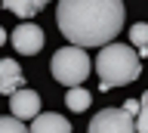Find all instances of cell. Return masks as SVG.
Wrapping results in <instances>:
<instances>
[{
  "label": "cell",
  "mask_w": 148,
  "mask_h": 133,
  "mask_svg": "<svg viewBox=\"0 0 148 133\" xmlns=\"http://www.w3.org/2000/svg\"><path fill=\"white\" fill-rule=\"evenodd\" d=\"M56 22L74 47H105L123 28V0H59Z\"/></svg>",
  "instance_id": "obj_1"
},
{
  "label": "cell",
  "mask_w": 148,
  "mask_h": 133,
  "mask_svg": "<svg viewBox=\"0 0 148 133\" xmlns=\"http://www.w3.org/2000/svg\"><path fill=\"white\" fill-rule=\"evenodd\" d=\"M96 71H99V90L105 93L111 87H123L136 81L142 74V56L139 50L127 43H105L96 56Z\"/></svg>",
  "instance_id": "obj_2"
},
{
  "label": "cell",
  "mask_w": 148,
  "mask_h": 133,
  "mask_svg": "<svg viewBox=\"0 0 148 133\" xmlns=\"http://www.w3.org/2000/svg\"><path fill=\"white\" fill-rule=\"evenodd\" d=\"M49 68H53V77L59 81V84H65V87H80L83 81L90 77L92 62H90V56L83 53V47H74V43H71V47H62L53 56Z\"/></svg>",
  "instance_id": "obj_3"
},
{
  "label": "cell",
  "mask_w": 148,
  "mask_h": 133,
  "mask_svg": "<svg viewBox=\"0 0 148 133\" xmlns=\"http://www.w3.org/2000/svg\"><path fill=\"white\" fill-rule=\"evenodd\" d=\"M90 133H139L127 108H105L90 121Z\"/></svg>",
  "instance_id": "obj_4"
},
{
  "label": "cell",
  "mask_w": 148,
  "mask_h": 133,
  "mask_svg": "<svg viewBox=\"0 0 148 133\" xmlns=\"http://www.w3.org/2000/svg\"><path fill=\"white\" fill-rule=\"evenodd\" d=\"M12 47L22 53V56H34L43 50V31L34 22H22L16 31H12Z\"/></svg>",
  "instance_id": "obj_5"
},
{
  "label": "cell",
  "mask_w": 148,
  "mask_h": 133,
  "mask_svg": "<svg viewBox=\"0 0 148 133\" xmlns=\"http://www.w3.org/2000/svg\"><path fill=\"white\" fill-rule=\"evenodd\" d=\"M9 112L16 114V118H37L40 114V93L31 90V87H22L18 93L9 96Z\"/></svg>",
  "instance_id": "obj_6"
},
{
  "label": "cell",
  "mask_w": 148,
  "mask_h": 133,
  "mask_svg": "<svg viewBox=\"0 0 148 133\" xmlns=\"http://www.w3.org/2000/svg\"><path fill=\"white\" fill-rule=\"evenodd\" d=\"M25 87V74H22V68H18V62H12V59H0V96H12L18 93Z\"/></svg>",
  "instance_id": "obj_7"
},
{
  "label": "cell",
  "mask_w": 148,
  "mask_h": 133,
  "mask_svg": "<svg viewBox=\"0 0 148 133\" xmlns=\"http://www.w3.org/2000/svg\"><path fill=\"white\" fill-rule=\"evenodd\" d=\"M31 133H71V124L56 112H40L31 121Z\"/></svg>",
  "instance_id": "obj_8"
},
{
  "label": "cell",
  "mask_w": 148,
  "mask_h": 133,
  "mask_svg": "<svg viewBox=\"0 0 148 133\" xmlns=\"http://www.w3.org/2000/svg\"><path fill=\"white\" fill-rule=\"evenodd\" d=\"M65 102H68L71 112H83V108H90L92 93H90V90H83V87H71V90L65 93Z\"/></svg>",
  "instance_id": "obj_9"
},
{
  "label": "cell",
  "mask_w": 148,
  "mask_h": 133,
  "mask_svg": "<svg viewBox=\"0 0 148 133\" xmlns=\"http://www.w3.org/2000/svg\"><path fill=\"white\" fill-rule=\"evenodd\" d=\"M3 6H6L9 12H16L18 19H34L37 16V6L31 0H3Z\"/></svg>",
  "instance_id": "obj_10"
},
{
  "label": "cell",
  "mask_w": 148,
  "mask_h": 133,
  "mask_svg": "<svg viewBox=\"0 0 148 133\" xmlns=\"http://www.w3.org/2000/svg\"><path fill=\"white\" fill-rule=\"evenodd\" d=\"M0 133H31L25 127V124H22V118H16V114H3V118H0Z\"/></svg>",
  "instance_id": "obj_11"
},
{
  "label": "cell",
  "mask_w": 148,
  "mask_h": 133,
  "mask_svg": "<svg viewBox=\"0 0 148 133\" xmlns=\"http://www.w3.org/2000/svg\"><path fill=\"white\" fill-rule=\"evenodd\" d=\"M130 43H136V47H148V25H145V22H136V25L130 28Z\"/></svg>",
  "instance_id": "obj_12"
},
{
  "label": "cell",
  "mask_w": 148,
  "mask_h": 133,
  "mask_svg": "<svg viewBox=\"0 0 148 133\" xmlns=\"http://www.w3.org/2000/svg\"><path fill=\"white\" fill-rule=\"evenodd\" d=\"M136 130L148 133V90H145V96H142V108H139V114H136Z\"/></svg>",
  "instance_id": "obj_13"
},
{
  "label": "cell",
  "mask_w": 148,
  "mask_h": 133,
  "mask_svg": "<svg viewBox=\"0 0 148 133\" xmlns=\"http://www.w3.org/2000/svg\"><path fill=\"white\" fill-rule=\"evenodd\" d=\"M130 114H139V108H142V99H127V105H123Z\"/></svg>",
  "instance_id": "obj_14"
},
{
  "label": "cell",
  "mask_w": 148,
  "mask_h": 133,
  "mask_svg": "<svg viewBox=\"0 0 148 133\" xmlns=\"http://www.w3.org/2000/svg\"><path fill=\"white\" fill-rule=\"evenodd\" d=\"M3 43H6V28L0 25V47H3Z\"/></svg>",
  "instance_id": "obj_15"
},
{
  "label": "cell",
  "mask_w": 148,
  "mask_h": 133,
  "mask_svg": "<svg viewBox=\"0 0 148 133\" xmlns=\"http://www.w3.org/2000/svg\"><path fill=\"white\" fill-rule=\"evenodd\" d=\"M31 3H34L37 10H40V6H46V3H53V0H31Z\"/></svg>",
  "instance_id": "obj_16"
}]
</instances>
